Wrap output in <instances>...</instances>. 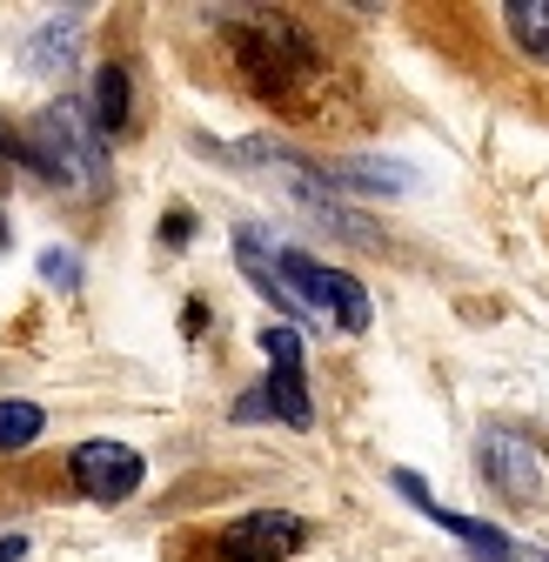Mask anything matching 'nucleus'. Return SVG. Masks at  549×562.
<instances>
[{
    "instance_id": "nucleus-13",
    "label": "nucleus",
    "mask_w": 549,
    "mask_h": 562,
    "mask_svg": "<svg viewBox=\"0 0 549 562\" xmlns=\"http://www.w3.org/2000/svg\"><path fill=\"white\" fill-rule=\"evenodd\" d=\"M41 429H47V408L41 402H0V456H14V449H27V442H41Z\"/></svg>"
},
{
    "instance_id": "nucleus-6",
    "label": "nucleus",
    "mask_w": 549,
    "mask_h": 562,
    "mask_svg": "<svg viewBox=\"0 0 549 562\" xmlns=\"http://www.w3.org/2000/svg\"><path fill=\"white\" fill-rule=\"evenodd\" d=\"M67 475H75V488L88 503H127V496H142V482H148V462L142 449H127V442H75V456H67Z\"/></svg>"
},
{
    "instance_id": "nucleus-16",
    "label": "nucleus",
    "mask_w": 549,
    "mask_h": 562,
    "mask_svg": "<svg viewBox=\"0 0 549 562\" xmlns=\"http://www.w3.org/2000/svg\"><path fill=\"white\" fill-rule=\"evenodd\" d=\"M161 241H175V248L188 241V207H175V215H161Z\"/></svg>"
},
{
    "instance_id": "nucleus-19",
    "label": "nucleus",
    "mask_w": 549,
    "mask_h": 562,
    "mask_svg": "<svg viewBox=\"0 0 549 562\" xmlns=\"http://www.w3.org/2000/svg\"><path fill=\"white\" fill-rule=\"evenodd\" d=\"M8 241H14V228H8V215H0V255H8Z\"/></svg>"
},
{
    "instance_id": "nucleus-2",
    "label": "nucleus",
    "mask_w": 549,
    "mask_h": 562,
    "mask_svg": "<svg viewBox=\"0 0 549 562\" xmlns=\"http://www.w3.org/2000/svg\"><path fill=\"white\" fill-rule=\"evenodd\" d=\"M228 34H235V60H242V75L255 94H274L282 101L289 88H302L322 54L309 41V27L282 8H228Z\"/></svg>"
},
{
    "instance_id": "nucleus-12",
    "label": "nucleus",
    "mask_w": 549,
    "mask_h": 562,
    "mask_svg": "<svg viewBox=\"0 0 549 562\" xmlns=\"http://www.w3.org/2000/svg\"><path fill=\"white\" fill-rule=\"evenodd\" d=\"M328 188H362V194H402V188H416L408 181L402 161H341L328 175Z\"/></svg>"
},
{
    "instance_id": "nucleus-15",
    "label": "nucleus",
    "mask_w": 549,
    "mask_h": 562,
    "mask_svg": "<svg viewBox=\"0 0 549 562\" xmlns=\"http://www.w3.org/2000/svg\"><path fill=\"white\" fill-rule=\"evenodd\" d=\"M0 161H21L27 168V134H14L8 121H0Z\"/></svg>"
},
{
    "instance_id": "nucleus-17",
    "label": "nucleus",
    "mask_w": 549,
    "mask_h": 562,
    "mask_svg": "<svg viewBox=\"0 0 549 562\" xmlns=\"http://www.w3.org/2000/svg\"><path fill=\"white\" fill-rule=\"evenodd\" d=\"M27 555V536H0V562H21Z\"/></svg>"
},
{
    "instance_id": "nucleus-18",
    "label": "nucleus",
    "mask_w": 549,
    "mask_h": 562,
    "mask_svg": "<svg viewBox=\"0 0 549 562\" xmlns=\"http://www.w3.org/2000/svg\"><path fill=\"white\" fill-rule=\"evenodd\" d=\"M509 562H549V549H529V542H516V555Z\"/></svg>"
},
{
    "instance_id": "nucleus-5",
    "label": "nucleus",
    "mask_w": 549,
    "mask_h": 562,
    "mask_svg": "<svg viewBox=\"0 0 549 562\" xmlns=\"http://www.w3.org/2000/svg\"><path fill=\"white\" fill-rule=\"evenodd\" d=\"M261 356H268V415H282L289 429H309L315 422V402H309V375H302V328L295 322H268L261 328Z\"/></svg>"
},
{
    "instance_id": "nucleus-8",
    "label": "nucleus",
    "mask_w": 549,
    "mask_h": 562,
    "mask_svg": "<svg viewBox=\"0 0 549 562\" xmlns=\"http://www.w3.org/2000/svg\"><path fill=\"white\" fill-rule=\"evenodd\" d=\"M88 114H94L101 134H127L134 127V75H127L121 60H108L101 75H94V108Z\"/></svg>"
},
{
    "instance_id": "nucleus-1",
    "label": "nucleus",
    "mask_w": 549,
    "mask_h": 562,
    "mask_svg": "<svg viewBox=\"0 0 549 562\" xmlns=\"http://www.w3.org/2000/svg\"><path fill=\"white\" fill-rule=\"evenodd\" d=\"M27 168L67 194H101L108 188V134L81 101H54L27 121Z\"/></svg>"
},
{
    "instance_id": "nucleus-10",
    "label": "nucleus",
    "mask_w": 549,
    "mask_h": 562,
    "mask_svg": "<svg viewBox=\"0 0 549 562\" xmlns=\"http://www.w3.org/2000/svg\"><path fill=\"white\" fill-rule=\"evenodd\" d=\"M235 261H242V274H248V289H255V295H268L274 308L302 315V302L282 289V274H274V255L261 248V235H255V228H242V235H235Z\"/></svg>"
},
{
    "instance_id": "nucleus-14",
    "label": "nucleus",
    "mask_w": 549,
    "mask_h": 562,
    "mask_svg": "<svg viewBox=\"0 0 549 562\" xmlns=\"http://www.w3.org/2000/svg\"><path fill=\"white\" fill-rule=\"evenodd\" d=\"M41 281H54V289H75V281H81V255H75V248H41Z\"/></svg>"
},
{
    "instance_id": "nucleus-7",
    "label": "nucleus",
    "mask_w": 549,
    "mask_h": 562,
    "mask_svg": "<svg viewBox=\"0 0 549 562\" xmlns=\"http://www.w3.org/2000/svg\"><path fill=\"white\" fill-rule=\"evenodd\" d=\"M302 542H309V522L295 509H248L215 536L222 562H289Z\"/></svg>"
},
{
    "instance_id": "nucleus-11",
    "label": "nucleus",
    "mask_w": 549,
    "mask_h": 562,
    "mask_svg": "<svg viewBox=\"0 0 549 562\" xmlns=\"http://www.w3.org/2000/svg\"><path fill=\"white\" fill-rule=\"evenodd\" d=\"M503 27L529 60L549 67V0H503Z\"/></svg>"
},
{
    "instance_id": "nucleus-3",
    "label": "nucleus",
    "mask_w": 549,
    "mask_h": 562,
    "mask_svg": "<svg viewBox=\"0 0 549 562\" xmlns=\"http://www.w3.org/2000/svg\"><path fill=\"white\" fill-rule=\"evenodd\" d=\"M274 274H282V289L302 302V308H315V315H328L341 335H369V289L349 274V268H328V261H315V255H302V248H274Z\"/></svg>"
},
{
    "instance_id": "nucleus-4",
    "label": "nucleus",
    "mask_w": 549,
    "mask_h": 562,
    "mask_svg": "<svg viewBox=\"0 0 549 562\" xmlns=\"http://www.w3.org/2000/svg\"><path fill=\"white\" fill-rule=\"evenodd\" d=\"M475 462H483V475H490L496 496H509V503H523V509L542 503L549 469H542V449H536L529 436H516V429H503V422H490L483 442H475Z\"/></svg>"
},
{
    "instance_id": "nucleus-9",
    "label": "nucleus",
    "mask_w": 549,
    "mask_h": 562,
    "mask_svg": "<svg viewBox=\"0 0 549 562\" xmlns=\"http://www.w3.org/2000/svg\"><path fill=\"white\" fill-rule=\"evenodd\" d=\"M75 47H81V8H67L27 41V75H60V67L75 60Z\"/></svg>"
}]
</instances>
